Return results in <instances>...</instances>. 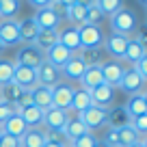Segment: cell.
<instances>
[{
  "mask_svg": "<svg viewBox=\"0 0 147 147\" xmlns=\"http://www.w3.org/2000/svg\"><path fill=\"white\" fill-rule=\"evenodd\" d=\"M110 28L113 32L117 35H123V37H130L138 30V18L132 9H119L115 15H110Z\"/></svg>",
  "mask_w": 147,
  "mask_h": 147,
  "instance_id": "cell-1",
  "label": "cell"
},
{
  "mask_svg": "<svg viewBox=\"0 0 147 147\" xmlns=\"http://www.w3.org/2000/svg\"><path fill=\"white\" fill-rule=\"evenodd\" d=\"M108 110L110 108H100V106L91 104L89 108H84L82 113H78V119L87 125L89 132H93V130H97V128L108 123Z\"/></svg>",
  "mask_w": 147,
  "mask_h": 147,
  "instance_id": "cell-2",
  "label": "cell"
},
{
  "mask_svg": "<svg viewBox=\"0 0 147 147\" xmlns=\"http://www.w3.org/2000/svg\"><path fill=\"white\" fill-rule=\"evenodd\" d=\"M78 39H80V48L84 50H97L104 43V32L100 26H91V24H80L78 28Z\"/></svg>",
  "mask_w": 147,
  "mask_h": 147,
  "instance_id": "cell-3",
  "label": "cell"
},
{
  "mask_svg": "<svg viewBox=\"0 0 147 147\" xmlns=\"http://www.w3.org/2000/svg\"><path fill=\"white\" fill-rule=\"evenodd\" d=\"M11 82H13L15 87H20L22 91H32V89L39 84V82H37V69L24 67V65H15Z\"/></svg>",
  "mask_w": 147,
  "mask_h": 147,
  "instance_id": "cell-4",
  "label": "cell"
},
{
  "mask_svg": "<svg viewBox=\"0 0 147 147\" xmlns=\"http://www.w3.org/2000/svg\"><path fill=\"white\" fill-rule=\"evenodd\" d=\"M35 24L39 26V30H59L61 24V13L52 7H43V9H37L35 13Z\"/></svg>",
  "mask_w": 147,
  "mask_h": 147,
  "instance_id": "cell-5",
  "label": "cell"
},
{
  "mask_svg": "<svg viewBox=\"0 0 147 147\" xmlns=\"http://www.w3.org/2000/svg\"><path fill=\"white\" fill-rule=\"evenodd\" d=\"M43 52L37 50L35 46H24L18 50V54H15V65H24V67H30V69H37L39 65L43 63Z\"/></svg>",
  "mask_w": 147,
  "mask_h": 147,
  "instance_id": "cell-6",
  "label": "cell"
},
{
  "mask_svg": "<svg viewBox=\"0 0 147 147\" xmlns=\"http://www.w3.org/2000/svg\"><path fill=\"white\" fill-rule=\"evenodd\" d=\"M37 82L41 84V87H56V84L61 82V69L54 67V65H50L48 61H43L39 67H37Z\"/></svg>",
  "mask_w": 147,
  "mask_h": 147,
  "instance_id": "cell-7",
  "label": "cell"
},
{
  "mask_svg": "<svg viewBox=\"0 0 147 147\" xmlns=\"http://www.w3.org/2000/svg\"><path fill=\"white\" fill-rule=\"evenodd\" d=\"M71 95H74V87L67 82H59L56 87H52V106L61 110H69L71 104Z\"/></svg>",
  "mask_w": 147,
  "mask_h": 147,
  "instance_id": "cell-8",
  "label": "cell"
},
{
  "mask_svg": "<svg viewBox=\"0 0 147 147\" xmlns=\"http://www.w3.org/2000/svg\"><path fill=\"white\" fill-rule=\"evenodd\" d=\"M0 41L5 43V48L22 43L20 41V28L15 20H2L0 22Z\"/></svg>",
  "mask_w": 147,
  "mask_h": 147,
  "instance_id": "cell-9",
  "label": "cell"
},
{
  "mask_svg": "<svg viewBox=\"0 0 147 147\" xmlns=\"http://www.w3.org/2000/svg\"><path fill=\"white\" fill-rule=\"evenodd\" d=\"M143 87H145V78H141L134 69H125L123 78L119 82V89H123L128 95H136V93L143 91Z\"/></svg>",
  "mask_w": 147,
  "mask_h": 147,
  "instance_id": "cell-10",
  "label": "cell"
},
{
  "mask_svg": "<svg viewBox=\"0 0 147 147\" xmlns=\"http://www.w3.org/2000/svg\"><path fill=\"white\" fill-rule=\"evenodd\" d=\"M128 39H130V37L117 35V32H110V37H106V39H104L106 52H108L113 59H123L125 48H128Z\"/></svg>",
  "mask_w": 147,
  "mask_h": 147,
  "instance_id": "cell-11",
  "label": "cell"
},
{
  "mask_svg": "<svg viewBox=\"0 0 147 147\" xmlns=\"http://www.w3.org/2000/svg\"><path fill=\"white\" fill-rule=\"evenodd\" d=\"M69 115L67 110H61V108H48L43 110V123H46V130H63L65 123H67Z\"/></svg>",
  "mask_w": 147,
  "mask_h": 147,
  "instance_id": "cell-12",
  "label": "cell"
},
{
  "mask_svg": "<svg viewBox=\"0 0 147 147\" xmlns=\"http://www.w3.org/2000/svg\"><path fill=\"white\" fill-rule=\"evenodd\" d=\"M123 71L125 69L121 67L117 61H108V63L102 65V76H104V84H108V87L117 89L121 82V78H123Z\"/></svg>",
  "mask_w": 147,
  "mask_h": 147,
  "instance_id": "cell-13",
  "label": "cell"
},
{
  "mask_svg": "<svg viewBox=\"0 0 147 147\" xmlns=\"http://www.w3.org/2000/svg\"><path fill=\"white\" fill-rule=\"evenodd\" d=\"M2 128V134H7V136H11V138H22L24 134H26V130H28V125L24 123V119L18 115V113H13V115L9 117V119L5 121V123L0 125Z\"/></svg>",
  "mask_w": 147,
  "mask_h": 147,
  "instance_id": "cell-14",
  "label": "cell"
},
{
  "mask_svg": "<svg viewBox=\"0 0 147 147\" xmlns=\"http://www.w3.org/2000/svg\"><path fill=\"white\" fill-rule=\"evenodd\" d=\"M71 54H74V52H69L65 46H61V43L56 41L54 46L50 48V50L43 52V59H46L50 65H54V67H59V69H61V67H63V65L67 63L69 59H71Z\"/></svg>",
  "mask_w": 147,
  "mask_h": 147,
  "instance_id": "cell-15",
  "label": "cell"
},
{
  "mask_svg": "<svg viewBox=\"0 0 147 147\" xmlns=\"http://www.w3.org/2000/svg\"><path fill=\"white\" fill-rule=\"evenodd\" d=\"M15 113L24 119V123H26L28 128H39V125L43 123V110L32 106V104L20 106V108H15Z\"/></svg>",
  "mask_w": 147,
  "mask_h": 147,
  "instance_id": "cell-16",
  "label": "cell"
},
{
  "mask_svg": "<svg viewBox=\"0 0 147 147\" xmlns=\"http://www.w3.org/2000/svg\"><path fill=\"white\" fill-rule=\"evenodd\" d=\"M80 82H82V89H87V91H93L95 87H100V84H104V76H102V65H87V69H84L82 78H80Z\"/></svg>",
  "mask_w": 147,
  "mask_h": 147,
  "instance_id": "cell-17",
  "label": "cell"
},
{
  "mask_svg": "<svg viewBox=\"0 0 147 147\" xmlns=\"http://www.w3.org/2000/svg\"><path fill=\"white\" fill-rule=\"evenodd\" d=\"M84 69H87V65H84V61L80 59V54H71V59L61 67V74H63L65 78H69V80H80L82 74H84Z\"/></svg>",
  "mask_w": 147,
  "mask_h": 147,
  "instance_id": "cell-18",
  "label": "cell"
},
{
  "mask_svg": "<svg viewBox=\"0 0 147 147\" xmlns=\"http://www.w3.org/2000/svg\"><path fill=\"white\" fill-rule=\"evenodd\" d=\"M30 93V104L37 106V108H41V110H48L52 108V89L48 87H41V84H37Z\"/></svg>",
  "mask_w": 147,
  "mask_h": 147,
  "instance_id": "cell-19",
  "label": "cell"
},
{
  "mask_svg": "<svg viewBox=\"0 0 147 147\" xmlns=\"http://www.w3.org/2000/svg\"><path fill=\"white\" fill-rule=\"evenodd\" d=\"M113 100H115V89L108 87V84H100L91 91V102L100 108H108L113 104Z\"/></svg>",
  "mask_w": 147,
  "mask_h": 147,
  "instance_id": "cell-20",
  "label": "cell"
},
{
  "mask_svg": "<svg viewBox=\"0 0 147 147\" xmlns=\"http://www.w3.org/2000/svg\"><path fill=\"white\" fill-rule=\"evenodd\" d=\"M123 108L130 115V119H132V117H138V115H147V95L143 91L136 93V95H130L128 104H125Z\"/></svg>",
  "mask_w": 147,
  "mask_h": 147,
  "instance_id": "cell-21",
  "label": "cell"
},
{
  "mask_svg": "<svg viewBox=\"0 0 147 147\" xmlns=\"http://www.w3.org/2000/svg\"><path fill=\"white\" fill-rule=\"evenodd\" d=\"M18 28H20V41H24L26 46L35 43V37H37V32H39V26L35 24V20H32V18L20 20Z\"/></svg>",
  "mask_w": 147,
  "mask_h": 147,
  "instance_id": "cell-22",
  "label": "cell"
},
{
  "mask_svg": "<svg viewBox=\"0 0 147 147\" xmlns=\"http://www.w3.org/2000/svg\"><path fill=\"white\" fill-rule=\"evenodd\" d=\"M59 43L65 46L69 52L80 50V39H78L76 26H67V28H63V30H59Z\"/></svg>",
  "mask_w": 147,
  "mask_h": 147,
  "instance_id": "cell-23",
  "label": "cell"
},
{
  "mask_svg": "<svg viewBox=\"0 0 147 147\" xmlns=\"http://www.w3.org/2000/svg\"><path fill=\"white\" fill-rule=\"evenodd\" d=\"M46 145V134L41 128H28L26 134L20 138V147H43Z\"/></svg>",
  "mask_w": 147,
  "mask_h": 147,
  "instance_id": "cell-24",
  "label": "cell"
},
{
  "mask_svg": "<svg viewBox=\"0 0 147 147\" xmlns=\"http://www.w3.org/2000/svg\"><path fill=\"white\" fill-rule=\"evenodd\" d=\"M56 41H59V30H39V32H37V37H35V43H32V46H35L37 50L46 52V50H50Z\"/></svg>",
  "mask_w": 147,
  "mask_h": 147,
  "instance_id": "cell-25",
  "label": "cell"
},
{
  "mask_svg": "<svg viewBox=\"0 0 147 147\" xmlns=\"http://www.w3.org/2000/svg\"><path fill=\"white\" fill-rule=\"evenodd\" d=\"M93 102H91V91L87 89H74V95H71V104L69 108L76 110V113H82L84 108H89Z\"/></svg>",
  "mask_w": 147,
  "mask_h": 147,
  "instance_id": "cell-26",
  "label": "cell"
},
{
  "mask_svg": "<svg viewBox=\"0 0 147 147\" xmlns=\"http://www.w3.org/2000/svg\"><path fill=\"white\" fill-rule=\"evenodd\" d=\"M143 56H147V48L143 46L141 41H136L134 37H130L128 39V48H125V54H123V59L128 61V63H136L138 59H143Z\"/></svg>",
  "mask_w": 147,
  "mask_h": 147,
  "instance_id": "cell-27",
  "label": "cell"
},
{
  "mask_svg": "<svg viewBox=\"0 0 147 147\" xmlns=\"http://www.w3.org/2000/svg\"><path fill=\"white\" fill-rule=\"evenodd\" d=\"M89 130H87V125L82 123V121L76 117V119H67V123H65V128H63V134L67 136V141L71 143V141H76L78 136H82V134H87Z\"/></svg>",
  "mask_w": 147,
  "mask_h": 147,
  "instance_id": "cell-28",
  "label": "cell"
},
{
  "mask_svg": "<svg viewBox=\"0 0 147 147\" xmlns=\"http://www.w3.org/2000/svg\"><path fill=\"white\" fill-rule=\"evenodd\" d=\"M108 125L113 130H119V128H123V125H130V115L125 113L123 106L108 110Z\"/></svg>",
  "mask_w": 147,
  "mask_h": 147,
  "instance_id": "cell-29",
  "label": "cell"
},
{
  "mask_svg": "<svg viewBox=\"0 0 147 147\" xmlns=\"http://www.w3.org/2000/svg\"><path fill=\"white\" fill-rule=\"evenodd\" d=\"M117 141H119V147H130V145H134V143L143 141V136H138L130 125H123V128L117 130Z\"/></svg>",
  "mask_w": 147,
  "mask_h": 147,
  "instance_id": "cell-30",
  "label": "cell"
},
{
  "mask_svg": "<svg viewBox=\"0 0 147 147\" xmlns=\"http://www.w3.org/2000/svg\"><path fill=\"white\" fill-rule=\"evenodd\" d=\"M84 13H87V7H82V5H71L69 9H65V18L69 20L71 24H76V28L80 26V24H84Z\"/></svg>",
  "mask_w": 147,
  "mask_h": 147,
  "instance_id": "cell-31",
  "label": "cell"
},
{
  "mask_svg": "<svg viewBox=\"0 0 147 147\" xmlns=\"http://www.w3.org/2000/svg\"><path fill=\"white\" fill-rule=\"evenodd\" d=\"M20 13V0H0V18L13 20Z\"/></svg>",
  "mask_w": 147,
  "mask_h": 147,
  "instance_id": "cell-32",
  "label": "cell"
},
{
  "mask_svg": "<svg viewBox=\"0 0 147 147\" xmlns=\"http://www.w3.org/2000/svg\"><path fill=\"white\" fill-rule=\"evenodd\" d=\"M95 7L104 15H115L119 9H123V0H95Z\"/></svg>",
  "mask_w": 147,
  "mask_h": 147,
  "instance_id": "cell-33",
  "label": "cell"
},
{
  "mask_svg": "<svg viewBox=\"0 0 147 147\" xmlns=\"http://www.w3.org/2000/svg\"><path fill=\"white\" fill-rule=\"evenodd\" d=\"M13 67H15L13 61H9V59H0V87L11 82V78H13Z\"/></svg>",
  "mask_w": 147,
  "mask_h": 147,
  "instance_id": "cell-34",
  "label": "cell"
},
{
  "mask_svg": "<svg viewBox=\"0 0 147 147\" xmlns=\"http://www.w3.org/2000/svg\"><path fill=\"white\" fill-rule=\"evenodd\" d=\"M104 18H106V15L102 13V11L97 9L95 5H91V7H87V13H84V24H91V26H100V24L104 22Z\"/></svg>",
  "mask_w": 147,
  "mask_h": 147,
  "instance_id": "cell-35",
  "label": "cell"
},
{
  "mask_svg": "<svg viewBox=\"0 0 147 147\" xmlns=\"http://www.w3.org/2000/svg\"><path fill=\"white\" fill-rule=\"evenodd\" d=\"M43 134H46V143H54V145L69 147V141L63 134V130H43Z\"/></svg>",
  "mask_w": 147,
  "mask_h": 147,
  "instance_id": "cell-36",
  "label": "cell"
},
{
  "mask_svg": "<svg viewBox=\"0 0 147 147\" xmlns=\"http://www.w3.org/2000/svg\"><path fill=\"white\" fill-rule=\"evenodd\" d=\"M95 145H97V138L93 132H87V134H82V136H78L76 141L69 143V147H95Z\"/></svg>",
  "mask_w": 147,
  "mask_h": 147,
  "instance_id": "cell-37",
  "label": "cell"
},
{
  "mask_svg": "<svg viewBox=\"0 0 147 147\" xmlns=\"http://www.w3.org/2000/svg\"><path fill=\"white\" fill-rule=\"evenodd\" d=\"M130 128H132L134 132L138 134V136L147 134V115H138V117H132V119H130Z\"/></svg>",
  "mask_w": 147,
  "mask_h": 147,
  "instance_id": "cell-38",
  "label": "cell"
},
{
  "mask_svg": "<svg viewBox=\"0 0 147 147\" xmlns=\"http://www.w3.org/2000/svg\"><path fill=\"white\" fill-rule=\"evenodd\" d=\"M15 113V108L13 106H9V104H5V102H0V125L5 123L7 119H9L11 115Z\"/></svg>",
  "mask_w": 147,
  "mask_h": 147,
  "instance_id": "cell-39",
  "label": "cell"
},
{
  "mask_svg": "<svg viewBox=\"0 0 147 147\" xmlns=\"http://www.w3.org/2000/svg\"><path fill=\"white\" fill-rule=\"evenodd\" d=\"M134 71L141 76V78H147V56H143V59H138L136 63H134Z\"/></svg>",
  "mask_w": 147,
  "mask_h": 147,
  "instance_id": "cell-40",
  "label": "cell"
},
{
  "mask_svg": "<svg viewBox=\"0 0 147 147\" xmlns=\"http://www.w3.org/2000/svg\"><path fill=\"white\" fill-rule=\"evenodd\" d=\"M0 147H20V141L18 138H11L7 134L0 132Z\"/></svg>",
  "mask_w": 147,
  "mask_h": 147,
  "instance_id": "cell-41",
  "label": "cell"
},
{
  "mask_svg": "<svg viewBox=\"0 0 147 147\" xmlns=\"http://www.w3.org/2000/svg\"><path fill=\"white\" fill-rule=\"evenodd\" d=\"M32 7H37V9H43V7H52L54 5V0H28Z\"/></svg>",
  "mask_w": 147,
  "mask_h": 147,
  "instance_id": "cell-42",
  "label": "cell"
},
{
  "mask_svg": "<svg viewBox=\"0 0 147 147\" xmlns=\"http://www.w3.org/2000/svg\"><path fill=\"white\" fill-rule=\"evenodd\" d=\"M54 2H56L59 7H63V9H69V7H71V5H76L78 0H54Z\"/></svg>",
  "mask_w": 147,
  "mask_h": 147,
  "instance_id": "cell-43",
  "label": "cell"
},
{
  "mask_svg": "<svg viewBox=\"0 0 147 147\" xmlns=\"http://www.w3.org/2000/svg\"><path fill=\"white\" fill-rule=\"evenodd\" d=\"M78 5H82V7H91V5H95V0H78Z\"/></svg>",
  "mask_w": 147,
  "mask_h": 147,
  "instance_id": "cell-44",
  "label": "cell"
},
{
  "mask_svg": "<svg viewBox=\"0 0 147 147\" xmlns=\"http://www.w3.org/2000/svg\"><path fill=\"white\" fill-rule=\"evenodd\" d=\"M130 147H147V145H145V141H138V143H134V145H130Z\"/></svg>",
  "mask_w": 147,
  "mask_h": 147,
  "instance_id": "cell-45",
  "label": "cell"
},
{
  "mask_svg": "<svg viewBox=\"0 0 147 147\" xmlns=\"http://www.w3.org/2000/svg\"><path fill=\"white\" fill-rule=\"evenodd\" d=\"M95 147H110V145H106L104 141H97V145H95Z\"/></svg>",
  "mask_w": 147,
  "mask_h": 147,
  "instance_id": "cell-46",
  "label": "cell"
},
{
  "mask_svg": "<svg viewBox=\"0 0 147 147\" xmlns=\"http://www.w3.org/2000/svg\"><path fill=\"white\" fill-rule=\"evenodd\" d=\"M43 147H63V145H54V143H46Z\"/></svg>",
  "mask_w": 147,
  "mask_h": 147,
  "instance_id": "cell-47",
  "label": "cell"
},
{
  "mask_svg": "<svg viewBox=\"0 0 147 147\" xmlns=\"http://www.w3.org/2000/svg\"><path fill=\"white\" fill-rule=\"evenodd\" d=\"M5 50H7V48H5V43L0 41V54H2V52H5Z\"/></svg>",
  "mask_w": 147,
  "mask_h": 147,
  "instance_id": "cell-48",
  "label": "cell"
},
{
  "mask_svg": "<svg viewBox=\"0 0 147 147\" xmlns=\"http://www.w3.org/2000/svg\"><path fill=\"white\" fill-rule=\"evenodd\" d=\"M138 2H141V5H143V7H147V0H138Z\"/></svg>",
  "mask_w": 147,
  "mask_h": 147,
  "instance_id": "cell-49",
  "label": "cell"
},
{
  "mask_svg": "<svg viewBox=\"0 0 147 147\" xmlns=\"http://www.w3.org/2000/svg\"><path fill=\"white\" fill-rule=\"evenodd\" d=\"M0 102H2V100H0Z\"/></svg>",
  "mask_w": 147,
  "mask_h": 147,
  "instance_id": "cell-50",
  "label": "cell"
}]
</instances>
